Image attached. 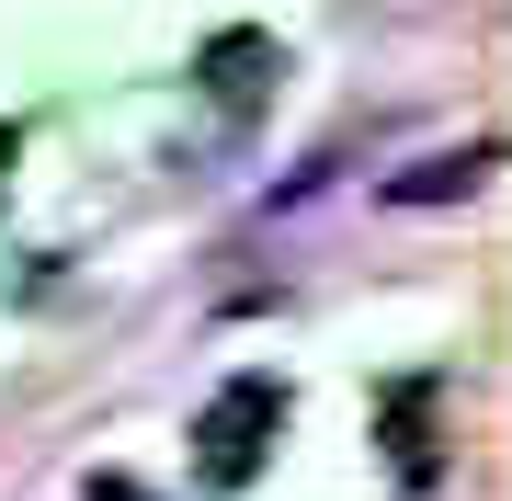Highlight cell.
<instances>
[{"label":"cell","instance_id":"cell-1","mask_svg":"<svg viewBox=\"0 0 512 501\" xmlns=\"http://www.w3.org/2000/svg\"><path fill=\"white\" fill-rule=\"evenodd\" d=\"M274 433H285V388L274 376H228V388L205 399V422H194V479L239 490L262 456H274Z\"/></svg>","mask_w":512,"mask_h":501},{"label":"cell","instance_id":"cell-2","mask_svg":"<svg viewBox=\"0 0 512 501\" xmlns=\"http://www.w3.org/2000/svg\"><path fill=\"white\" fill-rule=\"evenodd\" d=\"M194 80H205V103H217V126H251V114L274 103L285 57H274V35H251V23H228V35H205Z\"/></svg>","mask_w":512,"mask_h":501},{"label":"cell","instance_id":"cell-3","mask_svg":"<svg viewBox=\"0 0 512 501\" xmlns=\"http://www.w3.org/2000/svg\"><path fill=\"white\" fill-rule=\"evenodd\" d=\"M490 137H467V149L456 160H421V171H399V183H387V194H399V205H456V194H478V183H490Z\"/></svg>","mask_w":512,"mask_h":501},{"label":"cell","instance_id":"cell-4","mask_svg":"<svg viewBox=\"0 0 512 501\" xmlns=\"http://www.w3.org/2000/svg\"><path fill=\"white\" fill-rule=\"evenodd\" d=\"M387 433H399V490H433V388H399L387 399Z\"/></svg>","mask_w":512,"mask_h":501},{"label":"cell","instance_id":"cell-5","mask_svg":"<svg viewBox=\"0 0 512 501\" xmlns=\"http://www.w3.org/2000/svg\"><path fill=\"white\" fill-rule=\"evenodd\" d=\"M92 501H148V490H126V479H92Z\"/></svg>","mask_w":512,"mask_h":501},{"label":"cell","instance_id":"cell-6","mask_svg":"<svg viewBox=\"0 0 512 501\" xmlns=\"http://www.w3.org/2000/svg\"><path fill=\"white\" fill-rule=\"evenodd\" d=\"M12 160H23V149H12V126H0V194H12Z\"/></svg>","mask_w":512,"mask_h":501}]
</instances>
